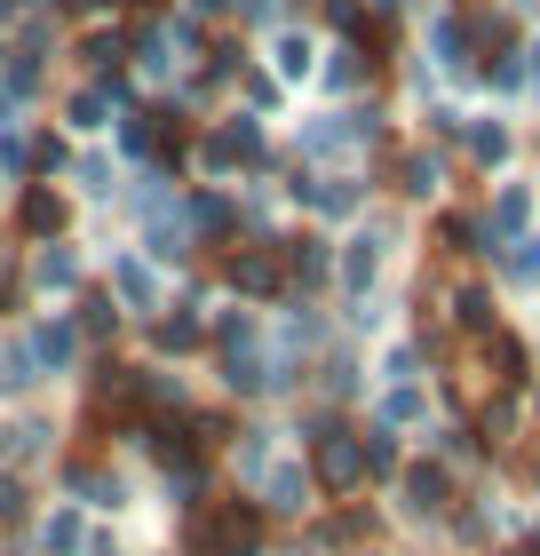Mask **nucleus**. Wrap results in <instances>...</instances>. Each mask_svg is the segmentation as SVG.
Returning a JSON list of instances; mask_svg holds the SVG:
<instances>
[{
    "instance_id": "1",
    "label": "nucleus",
    "mask_w": 540,
    "mask_h": 556,
    "mask_svg": "<svg viewBox=\"0 0 540 556\" xmlns=\"http://www.w3.org/2000/svg\"><path fill=\"white\" fill-rule=\"evenodd\" d=\"M302 429H311V438H302V445H311V477H318L326 493H357V485H366V453H357V429H342L334 414H311Z\"/></svg>"
},
{
    "instance_id": "2",
    "label": "nucleus",
    "mask_w": 540,
    "mask_h": 556,
    "mask_svg": "<svg viewBox=\"0 0 540 556\" xmlns=\"http://www.w3.org/2000/svg\"><path fill=\"white\" fill-rule=\"evenodd\" d=\"M199 167L208 175H230V167H271V143H263V119L254 112H230L208 128V143H199Z\"/></svg>"
},
{
    "instance_id": "3",
    "label": "nucleus",
    "mask_w": 540,
    "mask_h": 556,
    "mask_svg": "<svg viewBox=\"0 0 540 556\" xmlns=\"http://www.w3.org/2000/svg\"><path fill=\"white\" fill-rule=\"evenodd\" d=\"M223 278H230V294L254 311V302H278V294H287V255H278V247H239V255L223 263Z\"/></svg>"
},
{
    "instance_id": "4",
    "label": "nucleus",
    "mask_w": 540,
    "mask_h": 556,
    "mask_svg": "<svg viewBox=\"0 0 540 556\" xmlns=\"http://www.w3.org/2000/svg\"><path fill=\"white\" fill-rule=\"evenodd\" d=\"M104 294L120 302L127 318H160V302H167V287H160V270H151V255H127V247L112 255V287H104Z\"/></svg>"
},
{
    "instance_id": "5",
    "label": "nucleus",
    "mask_w": 540,
    "mask_h": 556,
    "mask_svg": "<svg viewBox=\"0 0 540 556\" xmlns=\"http://www.w3.org/2000/svg\"><path fill=\"white\" fill-rule=\"evenodd\" d=\"M254 501H263V517H311L318 509V477L302 462H271L263 485H254Z\"/></svg>"
},
{
    "instance_id": "6",
    "label": "nucleus",
    "mask_w": 540,
    "mask_h": 556,
    "mask_svg": "<svg viewBox=\"0 0 540 556\" xmlns=\"http://www.w3.org/2000/svg\"><path fill=\"white\" fill-rule=\"evenodd\" d=\"M24 342H33V358H40V374H48V382L80 366V318H64V311H48V318H40Z\"/></svg>"
},
{
    "instance_id": "7",
    "label": "nucleus",
    "mask_w": 540,
    "mask_h": 556,
    "mask_svg": "<svg viewBox=\"0 0 540 556\" xmlns=\"http://www.w3.org/2000/svg\"><path fill=\"white\" fill-rule=\"evenodd\" d=\"M287 191H294V199H302L311 215H357V207H366V191H357L350 175H311V167H302Z\"/></svg>"
},
{
    "instance_id": "8",
    "label": "nucleus",
    "mask_w": 540,
    "mask_h": 556,
    "mask_svg": "<svg viewBox=\"0 0 540 556\" xmlns=\"http://www.w3.org/2000/svg\"><path fill=\"white\" fill-rule=\"evenodd\" d=\"M64 485L80 493L88 509H112V517L127 509V477H120V469H104V462H72V469H64Z\"/></svg>"
},
{
    "instance_id": "9",
    "label": "nucleus",
    "mask_w": 540,
    "mask_h": 556,
    "mask_svg": "<svg viewBox=\"0 0 540 556\" xmlns=\"http://www.w3.org/2000/svg\"><path fill=\"white\" fill-rule=\"evenodd\" d=\"M56 445V421L48 414H16V421H0V469H16V462H33V453Z\"/></svg>"
},
{
    "instance_id": "10",
    "label": "nucleus",
    "mask_w": 540,
    "mask_h": 556,
    "mask_svg": "<svg viewBox=\"0 0 540 556\" xmlns=\"http://www.w3.org/2000/svg\"><path fill=\"white\" fill-rule=\"evenodd\" d=\"M33 287L40 294H72V287H80V255H72V239H40L33 247Z\"/></svg>"
},
{
    "instance_id": "11",
    "label": "nucleus",
    "mask_w": 540,
    "mask_h": 556,
    "mask_svg": "<svg viewBox=\"0 0 540 556\" xmlns=\"http://www.w3.org/2000/svg\"><path fill=\"white\" fill-rule=\"evenodd\" d=\"M334 278L350 287V302H366V287L381 278V239H374V231H357L342 255H334Z\"/></svg>"
},
{
    "instance_id": "12",
    "label": "nucleus",
    "mask_w": 540,
    "mask_h": 556,
    "mask_svg": "<svg viewBox=\"0 0 540 556\" xmlns=\"http://www.w3.org/2000/svg\"><path fill=\"white\" fill-rule=\"evenodd\" d=\"M33 548H40V556H80V548H88V517H80V509L33 517Z\"/></svg>"
},
{
    "instance_id": "13",
    "label": "nucleus",
    "mask_w": 540,
    "mask_h": 556,
    "mask_svg": "<svg viewBox=\"0 0 540 556\" xmlns=\"http://www.w3.org/2000/svg\"><path fill=\"white\" fill-rule=\"evenodd\" d=\"M278 255H287V278L294 287H326L334 278V247L311 231V239H278Z\"/></svg>"
},
{
    "instance_id": "14",
    "label": "nucleus",
    "mask_w": 540,
    "mask_h": 556,
    "mask_svg": "<svg viewBox=\"0 0 540 556\" xmlns=\"http://www.w3.org/2000/svg\"><path fill=\"white\" fill-rule=\"evenodd\" d=\"M151 350H160V358H184V350H208V318H199V311L151 318Z\"/></svg>"
},
{
    "instance_id": "15",
    "label": "nucleus",
    "mask_w": 540,
    "mask_h": 556,
    "mask_svg": "<svg viewBox=\"0 0 540 556\" xmlns=\"http://www.w3.org/2000/svg\"><path fill=\"white\" fill-rule=\"evenodd\" d=\"M398 485H405V517H437V509H445V493H453L437 462H414V469L398 477Z\"/></svg>"
},
{
    "instance_id": "16",
    "label": "nucleus",
    "mask_w": 540,
    "mask_h": 556,
    "mask_svg": "<svg viewBox=\"0 0 540 556\" xmlns=\"http://www.w3.org/2000/svg\"><path fill=\"white\" fill-rule=\"evenodd\" d=\"M64 119H72L80 136H96V128H112V119H120V96H112L104 80H88V88H80V96L64 104Z\"/></svg>"
},
{
    "instance_id": "17",
    "label": "nucleus",
    "mask_w": 540,
    "mask_h": 556,
    "mask_svg": "<svg viewBox=\"0 0 540 556\" xmlns=\"http://www.w3.org/2000/svg\"><path fill=\"white\" fill-rule=\"evenodd\" d=\"M184 215H191V239H230V231H239V207H230L223 191H199V199H184Z\"/></svg>"
},
{
    "instance_id": "18",
    "label": "nucleus",
    "mask_w": 540,
    "mask_h": 556,
    "mask_svg": "<svg viewBox=\"0 0 540 556\" xmlns=\"http://www.w3.org/2000/svg\"><path fill=\"white\" fill-rule=\"evenodd\" d=\"M271 438H278V429H239V445H230V469H239L247 485H263V469L278 462V445H271Z\"/></svg>"
},
{
    "instance_id": "19",
    "label": "nucleus",
    "mask_w": 540,
    "mask_h": 556,
    "mask_svg": "<svg viewBox=\"0 0 540 556\" xmlns=\"http://www.w3.org/2000/svg\"><path fill=\"white\" fill-rule=\"evenodd\" d=\"M64 223H72V207L56 191H24V231L33 239H64Z\"/></svg>"
},
{
    "instance_id": "20",
    "label": "nucleus",
    "mask_w": 540,
    "mask_h": 556,
    "mask_svg": "<svg viewBox=\"0 0 540 556\" xmlns=\"http://www.w3.org/2000/svg\"><path fill=\"white\" fill-rule=\"evenodd\" d=\"M40 382H48V374H40V358H33V342H16L9 358H0V390H9V397H33Z\"/></svg>"
},
{
    "instance_id": "21",
    "label": "nucleus",
    "mask_w": 540,
    "mask_h": 556,
    "mask_svg": "<svg viewBox=\"0 0 540 556\" xmlns=\"http://www.w3.org/2000/svg\"><path fill=\"white\" fill-rule=\"evenodd\" d=\"M80 64L96 72V80H112V72H127V40L120 33H88L80 40Z\"/></svg>"
},
{
    "instance_id": "22",
    "label": "nucleus",
    "mask_w": 540,
    "mask_h": 556,
    "mask_svg": "<svg viewBox=\"0 0 540 556\" xmlns=\"http://www.w3.org/2000/svg\"><path fill=\"white\" fill-rule=\"evenodd\" d=\"M429 48H437V64H445V72H461V64H469V24H461V16H437V24H429Z\"/></svg>"
},
{
    "instance_id": "23",
    "label": "nucleus",
    "mask_w": 540,
    "mask_h": 556,
    "mask_svg": "<svg viewBox=\"0 0 540 556\" xmlns=\"http://www.w3.org/2000/svg\"><path fill=\"white\" fill-rule=\"evenodd\" d=\"M461 143H469L477 167H501V160H508V128H501V119H477V128H461Z\"/></svg>"
},
{
    "instance_id": "24",
    "label": "nucleus",
    "mask_w": 540,
    "mask_h": 556,
    "mask_svg": "<svg viewBox=\"0 0 540 556\" xmlns=\"http://www.w3.org/2000/svg\"><path fill=\"white\" fill-rule=\"evenodd\" d=\"M120 318H127V311H120L112 294H88V302H80V342H112Z\"/></svg>"
},
{
    "instance_id": "25",
    "label": "nucleus",
    "mask_w": 540,
    "mask_h": 556,
    "mask_svg": "<svg viewBox=\"0 0 540 556\" xmlns=\"http://www.w3.org/2000/svg\"><path fill=\"white\" fill-rule=\"evenodd\" d=\"M278 80H311V64H318V48H311V33H278Z\"/></svg>"
},
{
    "instance_id": "26",
    "label": "nucleus",
    "mask_w": 540,
    "mask_h": 556,
    "mask_svg": "<svg viewBox=\"0 0 540 556\" xmlns=\"http://www.w3.org/2000/svg\"><path fill=\"white\" fill-rule=\"evenodd\" d=\"M357 453H366V477H398V445H390V429H357Z\"/></svg>"
},
{
    "instance_id": "27",
    "label": "nucleus",
    "mask_w": 540,
    "mask_h": 556,
    "mask_svg": "<svg viewBox=\"0 0 540 556\" xmlns=\"http://www.w3.org/2000/svg\"><path fill=\"white\" fill-rule=\"evenodd\" d=\"M72 175H80V191H88V199H112V191H120V175H112V160H104V151L72 160Z\"/></svg>"
},
{
    "instance_id": "28",
    "label": "nucleus",
    "mask_w": 540,
    "mask_h": 556,
    "mask_svg": "<svg viewBox=\"0 0 540 556\" xmlns=\"http://www.w3.org/2000/svg\"><path fill=\"white\" fill-rule=\"evenodd\" d=\"M167 48H175V40H167V16H160V24H143V33H136V64H143V72H167V64H175Z\"/></svg>"
},
{
    "instance_id": "29",
    "label": "nucleus",
    "mask_w": 540,
    "mask_h": 556,
    "mask_svg": "<svg viewBox=\"0 0 540 556\" xmlns=\"http://www.w3.org/2000/svg\"><path fill=\"white\" fill-rule=\"evenodd\" d=\"M398 175H405V191H414V199H437V175H445V167H437V151H414Z\"/></svg>"
},
{
    "instance_id": "30",
    "label": "nucleus",
    "mask_w": 540,
    "mask_h": 556,
    "mask_svg": "<svg viewBox=\"0 0 540 556\" xmlns=\"http://www.w3.org/2000/svg\"><path fill=\"white\" fill-rule=\"evenodd\" d=\"M24 517H33V493H24L16 469H0V525H24Z\"/></svg>"
},
{
    "instance_id": "31",
    "label": "nucleus",
    "mask_w": 540,
    "mask_h": 556,
    "mask_svg": "<svg viewBox=\"0 0 540 556\" xmlns=\"http://www.w3.org/2000/svg\"><path fill=\"white\" fill-rule=\"evenodd\" d=\"M318 390H326V397H350V390H357V366H350V358H326V366H318Z\"/></svg>"
},
{
    "instance_id": "32",
    "label": "nucleus",
    "mask_w": 540,
    "mask_h": 556,
    "mask_svg": "<svg viewBox=\"0 0 540 556\" xmlns=\"http://www.w3.org/2000/svg\"><path fill=\"white\" fill-rule=\"evenodd\" d=\"M508 278H525V287L540 278V239H508Z\"/></svg>"
},
{
    "instance_id": "33",
    "label": "nucleus",
    "mask_w": 540,
    "mask_h": 556,
    "mask_svg": "<svg viewBox=\"0 0 540 556\" xmlns=\"http://www.w3.org/2000/svg\"><path fill=\"white\" fill-rule=\"evenodd\" d=\"M414 414H422V390H414V382L381 397V429H390V421H414Z\"/></svg>"
},
{
    "instance_id": "34",
    "label": "nucleus",
    "mask_w": 540,
    "mask_h": 556,
    "mask_svg": "<svg viewBox=\"0 0 540 556\" xmlns=\"http://www.w3.org/2000/svg\"><path fill=\"white\" fill-rule=\"evenodd\" d=\"M357 72H366V64H357V56H350V48H342V56H334V64H326V88H357Z\"/></svg>"
},
{
    "instance_id": "35",
    "label": "nucleus",
    "mask_w": 540,
    "mask_h": 556,
    "mask_svg": "<svg viewBox=\"0 0 540 556\" xmlns=\"http://www.w3.org/2000/svg\"><path fill=\"white\" fill-rule=\"evenodd\" d=\"M247 104H254V112H271V104H278V80H263V72H247Z\"/></svg>"
},
{
    "instance_id": "36",
    "label": "nucleus",
    "mask_w": 540,
    "mask_h": 556,
    "mask_svg": "<svg viewBox=\"0 0 540 556\" xmlns=\"http://www.w3.org/2000/svg\"><path fill=\"white\" fill-rule=\"evenodd\" d=\"M80 556H127V541H120V533H88V548H80Z\"/></svg>"
},
{
    "instance_id": "37",
    "label": "nucleus",
    "mask_w": 540,
    "mask_h": 556,
    "mask_svg": "<svg viewBox=\"0 0 540 556\" xmlns=\"http://www.w3.org/2000/svg\"><path fill=\"white\" fill-rule=\"evenodd\" d=\"M72 9H112V0H72Z\"/></svg>"
},
{
    "instance_id": "38",
    "label": "nucleus",
    "mask_w": 540,
    "mask_h": 556,
    "mask_svg": "<svg viewBox=\"0 0 540 556\" xmlns=\"http://www.w3.org/2000/svg\"><path fill=\"white\" fill-rule=\"evenodd\" d=\"M517 556H525V548H517Z\"/></svg>"
}]
</instances>
